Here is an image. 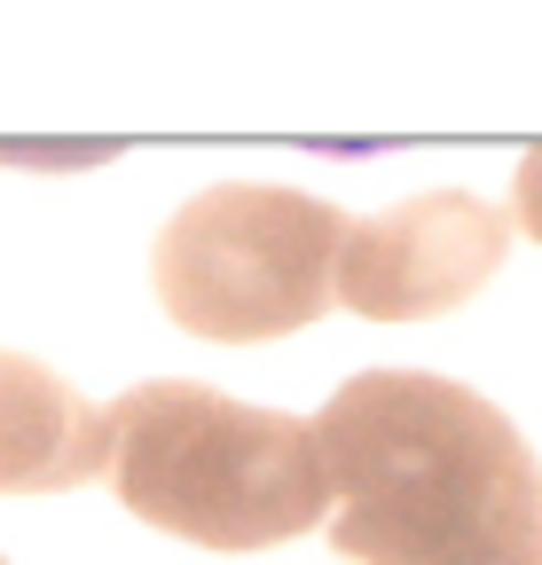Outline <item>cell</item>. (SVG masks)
Wrapping results in <instances>:
<instances>
[{
  "label": "cell",
  "mask_w": 542,
  "mask_h": 565,
  "mask_svg": "<svg viewBox=\"0 0 542 565\" xmlns=\"http://www.w3.org/2000/svg\"><path fill=\"white\" fill-rule=\"evenodd\" d=\"M347 565H542V463L456 377L362 370L315 416Z\"/></svg>",
  "instance_id": "1"
},
{
  "label": "cell",
  "mask_w": 542,
  "mask_h": 565,
  "mask_svg": "<svg viewBox=\"0 0 542 565\" xmlns=\"http://www.w3.org/2000/svg\"><path fill=\"white\" fill-rule=\"evenodd\" d=\"M118 503L205 550H276L330 511L315 424L189 377H150L103 408Z\"/></svg>",
  "instance_id": "2"
},
{
  "label": "cell",
  "mask_w": 542,
  "mask_h": 565,
  "mask_svg": "<svg viewBox=\"0 0 542 565\" xmlns=\"http://www.w3.org/2000/svg\"><path fill=\"white\" fill-rule=\"evenodd\" d=\"M347 212L307 189H267V181H221L189 196L158 228V299L189 338L213 345H267L322 322Z\"/></svg>",
  "instance_id": "3"
},
{
  "label": "cell",
  "mask_w": 542,
  "mask_h": 565,
  "mask_svg": "<svg viewBox=\"0 0 542 565\" xmlns=\"http://www.w3.org/2000/svg\"><path fill=\"white\" fill-rule=\"evenodd\" d=\"M511 252V212L471 189H425L347 228L330 299L362 322H433L464 307Z\"/></svg>",
  "instance_id": "4"
},
{
  "label": "cell",
  "mask_w": 542,
  "mask_h": 565,
  "mask_svg": "<svg viewBox=\"0 0 542 565\" xmlns=\"http://www.w3.org/2000/svg\"><path fill=\"white\" fill-rule=\"evenodd\" d=\"M110 471L103 408L32 353H0V494H63Z\"/></svg>",
  "instance_id": "5"
},
{
  "label": "cell",
  "mask_w": 542,
  "mask_h": 565,
  "mask_svg": "<svg viewBox=\"0 0 542 565\" xmlns=\"http://www.w3.org/2000/svg\"><path fill=\"white\" fill-rule=\"evenodd\" d=\"M511 212H519V228L542 244V150L519 158V189H511Z\"/></svg>",
  "instance_id": "6"
},
{
  "label": "cell",
  "mask_w": 542,
  "mask_h": 565,
  "mask_svg": "<svg viewBox=\"0 0 542 565\" xmlns=\"http://www.w3.org/2000/svg\"><path fill=\"white\" fill-rule=\"evenodd\" d=\"M0 565H9V557H0Z\"/></svg>",
  "instance_id": "7"
}]
</instances>
